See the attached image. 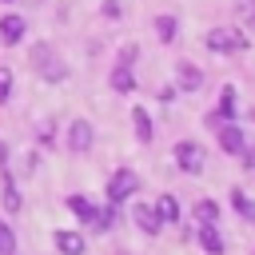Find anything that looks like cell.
Here are the masks:
<instances>
[{
  "label": "cell",
  "instance_id": "cell-1",
  "mask_svg": "<svg viewBox=\"0 0 255 255\" xmlns=\"http://www.w3.org/2000/svg\"><path fill=\"white\" fill-rule=\"evenodd\" d=\"M207 48L235 56V52H247V36H243L239 28H231V24H223V28H211V32H207Z\"/></svg>",
  "mask_w": 255,
  "mask_h": 255
},
{
  "label": "cell",
  "instance_id": "cell-2",
  "mask_svg": "<svg viewBox=\"0 0 255 255\" xmlns=\"http://www.w3.org/2000/svg\"><path fill=\"white\" fill-rule=\"evenodd\" d=\"M135 191H139V175L128 171V167H120V171L108 179V199H112V203H124V199H131Z\"/></svg>",
  "mask_w": 255,
  "mask_h": 255
},
{
  "label": "cell",
  "instance_id": "cell-3",
  "mask_svg": "<svg viewBox=\"0 0 255 255\" xmlns=\"http://www.w3.org/2000/svg\"><path fill=\"white\" fill-rule=\"evenodd\" d=\"M68 211H72L76 219L92 223L96 231H100V227H108V219H112V215H104V211H100V207H96L92 199H84V195H68Z\"/></svg>",
  "mask_w": 255,
  "mask_h": 255
},
{
  "label": "cell",
  "instance_id": "cell-4",
  "mask_svg": "<svg viewBox=\"0 0 255 255\" xmlns=\"http://www.w3.org/2000/svg\"><path fill=\"white\" fill-rule=\"evenodd\" d=\"M32 64L40 68V76H44L48 84H60V80H64V64L52 56V48H48V44H36V52H32Z\"/></svg>",
  "mask_w": 255,
  "mask_h": 255
},
{
  "label": "cell",
  "instance_id": "cell-5",
  "mask_svg": "<svg viewBox=\"0 0 255 255\" xmlns=\"http://www.w3.org/2000/svg\"><path fill=\"white\" fill-rule=\"evenodd\" d=\"M175 163H179V171H187V175L203 171V147H199V143H191V139L175 143Z\"/></svg>",
  "mask_w": 255,
  "mask_h": 255
},
{
  "label": "cell",
  "instance_id": "cell-6",
  "mask_svg": "<svg viewBox=\"0 0 255 255\" xmlns=\"http://www.w3.org/2000/svg\"><path fill=\"white\" fill-rule=\"evenodd\" d=\"M131 219L139 223V231H143V235H159V227H163V219H159L155 203H135V207H131Z\"/></svg>",
  "mask_w": 255,
  "mask_h": 255
},
{
  "label": "cell",
  "instance_id": "cell-7",
  "mask_svg": "<svg viewBox=\"0 0 255 255\" xmlns=\"http://www.w3.org/2000/svg\"><path fill=\"white\" fill-rule=\"evenodd\" d=\"M92 139H96V131H92L88 120H76V124L68 128V147H72V151H88Z\"/></svg>",
  "mask_w": 255,
  "mask_h": 255
},
{
  "label": "cell",
  "instance_id": "cell-8",
  "mask_svg": "<svg viewBox=\"0 0 255 255\" xmlns=\"http://www.w3.org/2000/svg\"><path fill=\"white\" fill-rule=\"evenodd\" d=\"M24 28H28V20H24L20 12H8V16H0V36H4L8 44H16V40L24 36Z\"/></svg>",
  "mask_w": 255,
  "mask_h": 255
},
{
  "label": "cell",
  "instance_id": "cell-9",
  "mask_svg": "<svg viewBox=\"0 0 255 255\" xmlns=\"http://www.w3.org/2000/svg\"><path fill=\"white\" fill-rule=\"evenodd\" d=\"M175 76H179V88H183V92H195V88L203 84V72H199L195 64H187V60L175 64Z\"/></svg>",
  "mask_w": 255,
  "mask_h": 255
},
{
  "label": "cell",
  "instance_id": "cell-10",
  "mask_svg": "<svg viewBox=\"0 0 255 255\" xmlns=\"http://www.w3.org/2000/svg\"><path fill=\"white\" fill-rule=\"evenodd\" d=\"M243 143H247V139H243V131H239V128H231V124H223V128H219V147H223L227 155H239V151H243Z\"/></svg>",
  "mask_w": 255,
  "mask_h": 255
},
{
  "label": "cell",
  "instance_id": "cell-11",
  "mask_svg": "<svg viewBox=\"0 0 255 255\" xmlns=\"http://www.w3.org/2000/svg\"><path fill=\"white\" fill-rule=\"evenodd\" d=\"M195 239H199V247H203L207 255H223V239H219L215 223H203V227L195 231Z\"/></svg>",
  "mask_w": 255,
  "mask_h": 255
},
{
  "label": "cell",
  "instance_id": "cell-12",
  "mask_svg": "<svg viewBox=\"0 0 255 255\" xmlns=\"http://www.w3.org/2000/svg\"><path fill=\"white\" fill-rule=\"evenodd\" d=\"M52 239H56L60 255H84V235L80 231H56Z\"/></svg>",
  "mask_w": 255,
  "mask_h": 255
},
{
  "label": "cell",
  "instance_id": "cell-13",
  "mask_svg": "<svg viewBox=\"0 0 255 255\" xmlns=\"http://www.w3.org/2000/svg\"><path fill=\"white\" fill-rule=\"evenodd\" d=\"M131 124H135V139L151 143V116H147V108H131Z\"/></svg>",
  "mask_w": 255,
  "mask_h": 255
},
{
  "label": "cell",
  "instance_id": "cell-14",
  "mask_svg": "<svg viewBox=\"0 0 255 255\" xmlns=\"http://www.w3.org/2000/svg\"><path fill=\"white\" fill-rule=\"evenodd\" d=\"M112 88H116V92H131V88H135V76H131L128 64H120V68L112 72Z\"/></svg>",
  "mask_w": 255,
  "mask_h": 255
},
{
  "label": "cell",
  "instance_id": "cell-15",
  "mask_svg": "<svg viewBox=\"0 0 255 255\" xmlns=\"http://www.w3.org/2000/svg\"><path fill=\"white\" fill-rule=\"evenodd\" d=\"M155 211H159V219H163V223H175V219H179V203H175V195H159Z\"/></svg>",
  "mask_w": 255,
  "mask_h": 255
},
{
  "label": "cell",
  "instance_id": "cell-16",
  "mask_svg": "<svg viewBox=\"0 0 255 255\" xmlns=\"http://www.w3.org/2000/svg\"><path fill=\"white\" fill-rule=\"evenodd\" d=\"M231 203H235V211H239L243 219H255V203H251V195H247V191H239V187H235V191H231Z\"/></svg>",
  "mask_w": 255,
  "mask_h": 255
},
{
  "label": "cell",
  "instance_id": "cell-17",
  "mask_svg": "<svg viewBox=\"0 0 255 255\" xmlns=\"http://www.w3.org/2000/svg\"><path fill=\"white\" fill-rule=\"evenodd\" d=\"M195 215H199V223H215L219 219V203L215 199H199L195 203Z\"/></svg>",
  "mask_w": 255,
  "mask_h": 255
},
{
  "label": "cell",
  "instance_id": "cell-18",
  "mask_svg": "<svg viewBox=\"0 0 255 255\" xmlns=\"http://www.w3.org/2000/svg\"><path fill=\"white\" fill-rule=\"evenodd\" d=\"M219 112H223V120L239 116V112H235V88H223V96H219Z\"/></svg>",
  "mask_w": 255,
  "mask_h": 255
},
{
  "label": "cell",
  "instance_id": "cell-19",
  "mask_svg": "<svg viewBox=\"0 0 255 255\" xmlns=\"http://www.w3.org/2000/svg\"><path fill=\"white\" fill-rule=\"evenodd\" d=\"M4 207H8V211H20V191L12 187L8 175H4Z\"/></svg>",
  "mask_w": 255,
  "mask_h": 255
},
{
  "label": "cell",
  "instance_id": "cell-20",
  "mask_svg": "<svg viewBox=\"0 0 255 255\" xmlns=\"http://www.w3.org/2000/svg\"><path fill=\"white\" fill-rule=\"evenodd\" d=\"M12 251H16V235L8 223H0V255H12Z\"/></svg>",
  "mask_w": 255,
  "mask_h": 255
},
{
  "label": "cell",
  "instance_id": "cell-21",
  "mask_svg": "<svg viewBox=\"0 0 255 255\" xmlns=\"http://www.w3.org/2000/svg\"><path fill=\"white\" fill-rule=\"evenodd\" d=\"M155 32H159L163 40H171V36H175V16H159V20H155Z\"/></svg>",
  "mask_w": 255,
  "mask_h": 255
},
{
  "label": "cell",
  "instance_id": "cell-22",
  "mask_svg": "<svg viewBox=\"0 0 255 255\" xmlns=\"http://www.w3.org/2000/svg\"><path fill=\"white\" fill-rule=\"evenodd\" d=\"M8 96H12V72H8V68H0V104H4Z\"/></svg>",
  "mask_w": 255,
  "mask_h": 255
},
{
  "label": "cell",
  "instance_id": "cell-23",
  "mask_svg": "<svg viewBox=\"0 0 255 255\" xmlns=\"http://www.w3.org/2000/svg\"><path fill=\"white\" fill-rule=\"evenodd\" d=\"M131 60H135V44H128V48L120 52V64H128V68H131Z\"/></svg>",
  "mask_w": 255,
  "mask_h": 255
},
{
  "label": "cell",
  "instance_id": "cell-24",
  "mask_svg": "<svg viewBox=\"0 0 255 255\" xmlns=\"http://www.w3.org/2000/svg\"><path fill=\"white\" fill-rule=\"evenodd\" d=\"M104 16H108V20H116V16H120V4H116V0H108V4H104Z\"/></svg>",
  "mask_w": 255,
  "mask_h": 255
},
{
  "label": "cell",
  "instance_id": "cell-25",
  "mask_svg": "<svg viewBox=\"0 0 255 255\" xmlns=\"http://www.w3.org/2000/svg\"><path fill=\"white\" fill-rule=\"evenodd\" d=\"M239 155H243V163H247V167H255V151H247V147H243Z\"/></svg>",
  "mask_w": 255,
  "mask_h": 255
}]
</instances>
